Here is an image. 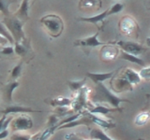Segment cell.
Returning a JSON list of instances; mask_svg holds the SVG:
<instances>
[{
    "instance_id": "3",
    "label": "cell",
    "mask_w": 150,
    "mask_h": 140,
    "mask_svg": "<svg viewBox=\"0 0 150 140\" xmlns=\"http://www.w3.org/2000/svg\"><path fill=\"white\" fill-rule=\"evenodd\" d=\"M90 89L83 86L78 92H76V96L73 98L71 108L73 112H81L83 109H91L94 106L90 103Z\"/></svg>"
},
{
    "instance_id": "6",
    "label": "cell",
    "mask_w": 150,
    "mask_h": 140,
    "mask_svg": "<svg viewBox=\"0 0 150 140\" xmlns=\"http://www.w3.org/2000/svg\"><path fill=\"white\" fill-rule=\"evenodd\" d=\"M120 53V48L115 45V41H111V43L102 46L100 50V59L102 61H112L118 58Z\"/></svg>"
},
{
    "instance_id": "21",
    "label": "cell",
    "mask_w": 150,
    "mask_h": 140,
    "mask_svg": "<svg viewBox=\"0 0 150 140\" xmlns=\"http://www.w3.org/2000/svg\"><path fill=\"white\" fill-rule=\"evenodd\" d=\"M19 86V82L17 81H12V82H9L8 83L6 86L4 88V96H5V99H6L7 102H11L12 101V92L15 89Z\"/></svg>"
},
{
    "instance_id": "14",
    "label": "cell",
    "mask_w": 150,
    "mask_h": 140,
    "mask_svg": "<svg viewBox=\"0 0 150 140\" xmlns=\"http://www.w3.org/2000/svg\"><path fill=\"white\" fill-rule=\"evenodd\" d=\"M29 1L30 0H23L20 8L14 13V16L19 18L23 22L29 19V15H28V11H29Z\"/></svg>"
},
{
    "instance_id": "33",
    "label": "cell",
    "mask_w": 150,
    "mask_h": 140,
    "mask_svg": "<svg viewBox=\"0 0 150 140\" xmlns=\"http://www.w3.org/2000/svg\"><path fill=\"white\" fill-rule=\"evenodd\" d=\"M8 129H7V130H4V131H1L0 138H1V139H4L6 136H8Z\"/></svg>"
},
{
    "instance_id": "23",
    "label": "cell",
    "mask_w": 150,
    "mask_h": 140,
    "mask_svg": "<svg viewBox=\"0 0 150 140\" xmlns=\"http://www.w3.org/2000/svg\"><path fill=\"white\" fill-rule=\"evenodd\" d=\"M86 80V78L83 79H80V80H69V81H67V84H68L69 88L70 89V91L76 93L84 86Z\"/></svg>"
},
{
    "instance_id": "19",
    "label": "cell",
    "mask_w": 150,
    "mask_h": 140,
    "mask_svg": "<svg viewBox=\"0 0 150 140\" xmlns=\"http://www.w3.org/2000/svg\"><path fill=\"white\" fill-rule=\"evenodd\" d=\"M14 48H15V53L21 57H25V56L27 54L28 50H29L30 47L26 43V39L23 40L20 42H15L14 44Z\"/></svg>"
},
{
    "instance_id": "8",
    "label": "cell",
    "mask_w": 150,
    "mask_h": 140,
    "mask_svg": "<svg viewBox=\"0 0 150 140\" xmlns=\"http://www.w3.org/2000/svg\"><path fill=\"white\" fill-rule=\"evenodd\" d=\"M115 45L118 46L119 48L126 51V52L131 53L133 55L139 56L142 54L144 51L146 50V48H144L143 45H141L137 42L134 41H124V40H120V41H116Z\"/></svg>"
},
{
    "instance_id": "10",
    "label": "cell",
    "mask_w": 150,
    "mask_h": 140,
    "mask_svg": "<svg viewBox=\"0 0 150 140\" xmlns=\"http://www.w3.org/2000/svg\"><path fill=\"white\" fill-rule=\"evenodd\" d=\"M116 71H111V72H106V73H92V72H87L86 77L89 78L91 80L95 83H102L103 81L107 80L114 78V75Z\"/></svg>"
},
{
    "instance_id": "13",
    "label": "cell",
    "mask_w": 150,
    "mask_h": 140,
    "mask_svg": "<svg viewBox=\"0 0 150 140\" xmlns=\"http://www.w3.org/2000/svg\"><path fill=\"white\" fill-rule=\"evenodd\" d=\"M72 100L70 98L63 97V96H58L55 98H51V99H46L44 102L48 103V104L52 106L58 107V106H71Z\"/></svg>"
},
{
    "instance_id": "15",
    "label": "cell",
    "mask_w": 150,
    "mask_h": 140,
    "mask_svg": "<svg viewBox=\"0 0 150 140\" xmlns=\"http://www.w3.org/2000/svg\"><path fill=\"white\" fill-rule=\"evenodd\" d=\"M25 112H40V111L34 110L33 108H31V107L13 105V106H8L6 109L2 110V114L8 115V114H11V113H25Z\"/></svg>"
},
{
    "instance_id": "4",
    "label": "cell",
    "mask_w": 150,
    "mask_h": 140,
    "mask_svg": "<svg viewBox=\"0 0 150 140\" xmlns=\"http://www.w3.org/2000/svg\"><path fill=\"white\" fill-rule=\"evenodd\" d=\"M2 22L7 26L8 31L11 33L14 39H15V42H20L26 39L23 29V22L22 20L13 16V17H5V19Z\"/></svg>"
},
{
    "instance_id": "17",
    "label": "cell",
    "mask_w": 150,
    "mask_h": 140,
    "mask_svg": "<svg viewBox=\"0 0 150 140\" xmlns=\"http://www.w3.org/2000/svg\"><path fill=\"white\" fill-rule=\"evenodd\" d=\"M118 58H120L121 60L129 61V62H130V63L136 64L138 65H141V66H145V63L144 62V60L139 58L138 56H136V55H133V54L129 53V52H126V51L122 50L121 49H120V53H119Z\"/></svg>"
},
{
    "instance_id": "5",
    "label": "cell",
    "mask_w": 150,
    "mask_h": 140,
    "mask_svg": "<svg viewBox=\"0 0 150 140\" xmlns=\"http://www.w3.org/2000/svg\"><path fill=\"white\" fill-rule=\"evenodd\" d=\"M98 35H100V32L95 33L93 36L86 37V38H79L76 39L73 44L75 47H81V48H96V47H100V46H104L111 43L110 42H102L98 40Z\"/></svg>"
},
{
    "instance_id": "2",
    "label": "cell",
    "mask_w": 150,
    "mask_h": 140,
    "mask_svg": "<svg viewBox=\"0 0 150 140\" xmlns=\"http://www.w3.org/2000/svg\"><path fill=\"white\" fill-rule=\"evenodd\" d=\"M40 22L45 28L47 33L54 38L60 36L64 31V22L56 14H48L40 18Z\"/></svg>"
},
{
    "instance_id": "31",
    "label": "cell",
    "mask_w": 150,
    "mask_h": 140,
    "mask_svg": "<svg viewBox=\"0 0 150 140\" xmlns=\"http://www.w3.org/2000/svg\"><path fill=\"white\" fill-rule=\"evenodd\" d=\"M11 140H31V135L14 134L11 136Z\"/></svg>"
},
{
    "instance_id": "34",
    "label": "cell",
    "mask_w": 150,
    "mask_h": 140,
    "mask_svg": "<svg viewBox=\"0 0 150 140\" xmlns=\"http://www.w3.org/2000/svg\"><path fill=\"white\" fill-rule=\"evenodd\" d=\"M137 140H144V139H142V138H140V139H137Z\"/></svg>"
},
{
    "instance_id": "22",
    "label": "cell",
    "mask_w": 150,
    "mask_h": 140,
    "mask_svg": "<svg viewBox=\"0 0 150 140\" xmlns=\"http://www.w3.org/2000/svg\"><path fill=\"white\" fill-rule=\"evenodd\" d=\"M0 36H1V38L6 39L9 44L14 45L15 44V39H14L13 36L11 35V33L8 31L7 26L5 25V23L2 22L1 24H0Z\"/></svg>"
},
{
    "instance_id": "24",
    "label": "cell",
    "mask_w": 150,
    "mask_h": 140,
    "mask_svg": "<svg viewBox=\"0 0 150 140\" xmlns=\"http://www.w3.org/2000/svg\"><path fill=\"white\" fill-rule=\"evenodd\" d=\"M150 120V112H141L135 118V124L138 126H143L145 123H147Z\"/></svg>"
},
{
    "instance_id": "1",
    "label": "cell",
    "mask_w": 150,
    "mask_h": 140,
    "mask_svg": "<svg viewBox=\"0 0 150 140\" xmlns=\"http://www.w3.org/2000/svg\"><path fill=\"white\" fill-rule=\"evenodd\" d=\"M90 101L96 103V104H98V103H100V104L106 103V104H109L110 106L116 107V108H120L119 105L123 102L130 103V101L129 100L122 99V98L115 95L110 90H108L103 83L97 84L94 93L90 97Z\"/></svg>"
},
{
    "instance_id": "11",
    "label": "cell",
    "mask_w": 150,
    "mask_h": 140,
    "mask_svg": "<svg viewBox=\"0 0 150 140\" xmlns=\"http://www.w3.org/2000/svg\"><path fill=\"white\" fill-rule=\"evenodd\" d=\"M121 75L132 86L133 85H137V84H139L141 82V80L143 79L142 78H141V76H140V73H137L136 71H134L133 69L128 68V67L123 69V71H122V74Z\"/></svg>"
},
{
    "instance_id": "27",
    "label": "cell",
    "mask_w": 150,
    "mask_h": 140,
    "mask_svg": "<svg viewBox=\"0 0 150 140\" xmlns=\"http://www.w3.org/2000/svg\"><path fill=\"white\" fill-rule=\"evenodd\" d=\"M73 110L69 109L68 106H58L55 108L54 114L57 117H63V116H67L69 114H71Z\"/></svg>"
},
{
    "instance_id": "29",
    "label": "cell",
    "mask_w": 150,
    "mask_h": 140,
    "mask_svg": "<svg viewBox=\"0 0 150 140\" xmlns=\"http://www.w3.org/2000/svg\"><path fill=\"white\" fill-rule=\"evenodd\" d=\"M1 54L3 55H11L12 53L15 52V48H14V45L11 44H7V45H4L1 46Z\"/></svg>"
},
{
    "instance_id": "35",
    "label": "cell",
    "mask_w": 150,
    "mask_h": 140,
    "mask_svg": "<svg viewBox=\"0 0 150 140\" xmlns=\"http://www.w3.org/2000/svg\"><path fill=\"white\" fill-rule=\"evenodd\" d=\"M149 1H150V0H149Z\"/></svg>"
},
{
    "instance_id": "32",
    "label": "cell",
    "mask_w": 150,
    "mask_h": 140,
    "mask_svg": "<svg viewBox=\"0 0 150 140\" xmlns=\"http://www.w3.org/2000/svg\"><path fill=\"white\" fill-rule=\"evenodd\" d=\"M66 139L67 140H84L77 134H69L68 135H66Z\"/></svg>"
},
{
    "instance_id": "30",
    "label": "cell",
    "mask_w": 150,
    "mask_h": 140,
    "mask_svg": "<svg viewBox=\"0 0 150 140\" xmlns=\"http://www.w3.org/2000/svg\"><path fill=\"white\" fill-rule=\"evenodd\" d=\"M140 76L143 79H146V80H149L150 79V66L145 67L144 66V68H142L140 70Z\"/></svg>"
},
{
    "instance_id": "25",
    "label": "cell",
    "mask_w": 150,
    "mask_h": 140,
    "mask_svg": "<svg viewBox=\"0 0 150 140\" xmlns=\"http://www.w3.org/2000/svg\"><path fill=\"white\" fill-rule=\"evenodd\" d=\"M16 2V0H0V4H1V8H0V10L3 14L6 15V17L9 16V12H8V7L9 5Z\"/></svg>"
},
{
    "instance_id": "26",
    "label": "cell",
    "mask_w": 150,
    "mask_h": 140,
    "mask_svg": "<svg viewBox=\"0 0 150 140\" xmlns=\"http://www.w3.org/2000/svg\"><path fill=\"white\" fill-rule=\"evenodd\" d=\"M124 9V5L122 3H115L112 6L108 8V15H115V14H117L121 12Z\"/></svg>"
},
{
    "instance_id": "9",
    "label": "cell",
    "mask_w": 150,
    "mask_h": 140,
    "mask_svg": "<svg viewBox=\"0 0 150 140\" xmlns=\"http://www.w3.org/2000/svg\"><path fill=\"white\" fill-rule=\"evenodd\" d=\"M119 29L125 36H130L134 34L136 31H139V26L137 22L132 17L124 16L119 21Z\"/></svg>"
},
{
    "instance_id": "28",
    "label": "cell",
    "mask_w": 150,
    "mask_h": 140,
    "mask_svg": "<svg viewBox=\"0 0 150 140\" xmlns=\"http://www.w3.org/2000/svg\"><path fill=\"white\" fill-rule=\"evenodd\" d=\"M22 67H23V62H20L18 64L14 66L11 71V78L12 79H16L20 77L22 73Z\"/></svg>"
},
{
    "instance_id": "12",
    "label": "cell",
    "mask_w": 150,
    "mask_h": 140,
    "mask_svg": "<svg viewBox=\"0 0 150 140\" xmlns=\"http://www.w3.org/2000/svg\"><path fill=\"white\" fill-rule=\"evenodd\" d=\"M109 16L108 15V9H106L105 11H103L98 15L95 16H92V17H82V18H79L78 21L80 22H88V23H92V24H95L98 25V23L103 22V21Z\"/></svg>"
},
{
    "instance_id": "7",
    "label": "cell",
    "mask_w": 150,
    "mask_h": 140,
    "mask_svg": "<svg viewBox=\"0 0 150 140\" xmlns=\"http://www.w3.org/2000/svg\"><path fill=\"white\" fill-rule=\"evenodd\" d=\"M33 127V120L29 116L23 114L13 119L11 123V128L13 132L26 131Z\"/></svg>"
},
{
    "instance_id": "18",
    "label": "cell",
    "mask_w": 150,
    "mask_h": 140,
    "mask_svg": "<svg viewBox=\"0 0 150 140\" xmlns=\"http://www.w3.org/2000/svg\"><path fill=\"white\" fill-rule=\"evenodd\" d=\"M102 6L101 0H80L79 7L81 8H95L100 9Z\"/></svg>"
},
{
    "instance_id": "16",
    "label": "cell",
    "mask_w": 150,
    "mask_h": 140,
    "mask_svg": "<svg viewBox=\"0 0 150 140\" xmlns=\"http://www.w3.org/2000/svg\"><path fill=\"white\" fill-rule=\"evenodd\" d=\"M122 108H116V107H114V108H109V107H107L103 105H94V106L92 107L91 109H89V111L91 112V113H94V114H98V115H108L110 113H112V112H116V111H121Z\"/></svg>"
},
{
    "instance_id": "20",
    "label": "cell",
    "mask_w": 150,
    "mask_h": 140,
    "mask_svg": "<svg viewBox=\"0 0 150 140\" xmlns=\"http://www.w3.org/2000/svg\"><path fill=\"white\" fill-rule=\"evenodd\" d=\"M90 138L94 140H114L100 128H92L90 131Z\"/></svg>"
}]
</instances>
